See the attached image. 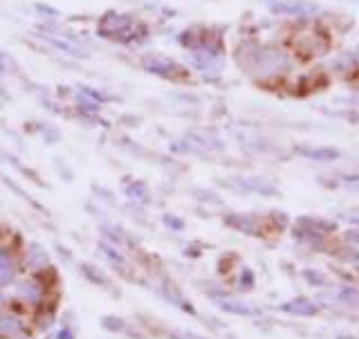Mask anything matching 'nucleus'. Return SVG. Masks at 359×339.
Here are the masks:
<instances>
[{
    "label": "nucleus",
    "mask_w": 359,
    "mask_h": 339,
    "mask_svg": "<svg viewBox=\"0 0 359 339\" xmlns=\"http://www.w3.org/2000/svg\"><path fill=\"white\" fill-rule=\"evenodd\" d=\"M247 70L258 79H272L290 70V58L278 47H256V54L249 56Z\"/></svg>",
    "instance_id": "obj_1"
},
{
    "label": "nucleus",
    "mask_w": 359,
    "mask_h": 339,
    "mask_svg": "<svg viewBox=\"0 0 359 339\" xmlns=\"http://www.w3.org/2000/svg\"><path fill=\"white\" fill-rule=\"evenodd\" d=\"M97 32H99V36L113 38V41H131V38H135L144 32V27L139 25L133 16L108 12L102 21H99Z\"/></svg>",
    "instance_id": "obj_2"
},
{
    "label": "nucleus",
    "mask_w": 359,
    "mask_h": 339,
    "mask_svg": "<svg viewBox=\"0 0 359 339\" xmlns=\"http://www.w3.org/2000/svg\"><path fill=\"white\" fill-rule=\"evenodd\" d=\"M144 70L146 72H151V74H157V77H164V79H184L186 77V70L175 63L173 58H168V56H162V54H148L144 56V61H142Z\"/></svg>",
    "instance_id": "obj_3"
},
{
    "label": "nucleus",
    "mask_w": 359,
    "mask_h": 339,
    "mask_svg": "<svg viewBox=\"0 0 359 339\" xmlns=\"http://www.w3.org/2000/svg\"><path fill=\"white\" fill-rule=\"evenodd\" d=\"M38 36H41L45 43L52 45L54 49H58V52H63L67 56H79V58H86L88 56L86 47L79 43V41H74L72 36L58 34V32H54V29H45V27L38 29Z\"/></svg>",
    "instance_id": "obj_4"
},
{
    "label": "nucleus",
    "mask_w": 359,
    "mask_h": 339,
    "mask_svg": "<svg viewBox=\"0 0 359 339\" xmlns=\"http://www.w3.org/2000/svg\"><path fill=\"white\" fill-rule=\"evenodd\" d=\"M269 9L274 14H281V16H296V18H305V16H312L319 12V7L310 0H269Z\"/></svg>",
    "instance_id": "obj_5"
},
{
    "label": "nucleus",
    "mask_w": 359,
    "mask_h": 339,
    "mask_svg": "<svg viewBox=\"0 0 359 339\" xmlns=\"http://www.w3.org/2000/svg\"><path fill=\"white\" fill-rule=\"evenodd\" d=\"M229 187L238 189V191H256L261 196H276L278 189L272 180H265V178H234Z\"/></svg>",
    "instance_id": "obj_6"
},
{
    "label": "nucleus",
    "mask_w": 359,
    "mask_h": 339,
    "mask_svg": "<svg viewBox=\"0 0 359 339\" xmlns=\"http://www.w3.org/2000/svg\"><path fill=\"white\" fill-rule=\"evenodd\" d=\"M225 223L229 227L238 229V232L243 234H249V236H263V229H261V223H258L256 216H245V214H232L225 218Z\"/></svg>",
    "instance_id": "obj_7"
},
{
    "label": "nucleus",
    "mask_w": 359,
    "mask_h": 339,
    "mask_svg": "<svg viewBox=\"0 0 359 339\" xmlns=\"http://www.w3.org/2000/svg\"><path fill=\"white\" fill-rule=\"evenodd\" d=\"M283 313H290V315H298V317H312L317 315V303L310 301V299H305V297H298V299H292V301H287L283 306H278Z\"/></svg>",
    "instance_id": "obj_8"
},
{
    "label": "nucleus",
    "mask_w": 359,
    "mask_h": 339,
    "mask_svg": "<svg viewBox=\"0 0 359 339\" xmlns=\"http://www.w3.org/2000/svg\"><path fill=\"white\" fill-rule=\"evenodd\" d=\"M16 276V267L7 249H0V285H9Z\"/></svg>",
    "instance_id": "obj_9"
},
{
    "label": "nucleus",
    "mask_w": 359,
    "mask_h": 339,
    "mask_svg": "<svg viewBox=\"0 0 359 339\" xmlns=\"http://www.w3.org/2000/svg\"><path fill=\"white\" fill-rule=\"evenodd\" d=\"M216 301H218V306L223 308V310H227V313H234V315H256L258 310L256 308H252V306H245V303H241V301H234V299H229V297H216Z\"/></svg>",
    "instance_id": "obj_10"
},
{
    "label": "nucleus",
    "mask_w": 359,
    "mask_h": 339,
    "mask_svg": "<svg viewBox=\"0 0 359 339\" xmlns=\"http://www.w3.org/2000/svg\"><path fill=\"white\" fill-rule=\"evenodd\" d=\"M23 331V324L12 315H0V337H14Z\"/></svg>",
    "instance_id": "obj_11"
},
{
    "label": "nucleus",
    "mask_w": 359,
    "mask_h": 339,
    "mask_svg": "<svg viewBox=\"0 0 359 339\" xmlns=\"http://www.w3.org/2000/svg\"><path fill=\"white\" fill-rule=\"evenodd\" d=\"M298 153L310 159H317V162H330V159L339 157V151H335V148H301Z\"/></svg>",
    "instance_id": "obj_12"
},
{
    "label": "nucleus",
    "mask_w": 359,
    "mask_h": 339,
    "mask_svg": "<svg viewBox=\"0 0 359 339\" xmlns=\"http://www.w3.org/2000/svg\"><path fill=\"white\" fill-rule=\"evenodd\" d=\"M47 254H45V249L41 245H32L29 247V252H27V265L29 267H34V270H41V267L47 265Z\"/></svg>",
    "instance_id": "obj_13"
},
{
    "label": "nucleus",
    "mask_w": 359,
    "mask_h": 339,
    "mask_svg": "<svg viewBox=\"0 0 359 339\" xmlns=\"http://www.w3.org/2000/svg\"><path fill=\"white\" fill-rule=\"evenodd\" d=\"M18 294H21L23 299H27V301L36 303L38 297H41V287H38L36 283H32V281H25V283H21V287H18Z\"/></svg>",
    "instance_id": "obj_14"
},
{
    "label": "nucleus",
    "mask_w": 359,
    "mask_h": 339,
    "mask_svg": "<svg viewBox=\"0 0 359 339\" xmlns=\"http://www.w3.org/2000/svg\"><path fill=\"white\" fill-rule=\"evenodd\" d=\"M126 194L133 198L137 203H148V189L142 182H133L126 187Z\"/></svg>",
    "instance_id": "obj_15"
},
{
    "label": "nucleus",
    "mask_w": 359,
    "mask_h": 339,
    "mask_svg": "<svg viewBox=\"0 0 359 339\" xmlns=\"http://www.w3.org/2000/svg\"><path fill=\"white\" fill-rule=\"evenodd\" d=\"M14 61H12V56L5 54V52H0V77H5L9 72H14Z\"/></svg>",
    "instance_id": "obj_16"
},
{
    "label": "nucleus",
    "mask_w": 359,
    "mask_h": 339,
    "mask_svg": "<svg viewBox=\"0 0 359 339\" xmlns=\"http://www.w3.org/2000/svg\"><path fill=\"white\" fill-rule=\"evenodd\" d=\"M241 281H243V287H245V290H249V287L254 285V274H252V270H245Z\"/></svg>",
    "instance_id": "obj_17"
},
{
    "label": "nucleus",
    "mask_w": 359,
    "mask_h": 339,
    "mask_svg": "<svg viewBox=\"0 0 359 339\" xmlns=\"http://www.w3.org/2000/svg\"><path fill=\"white\" fill-rule=\"evenodd\" d=\"M171 339H205V337H198V335H193V333H182V331H175V333L171 335Z\"/></svg>",
    "instance_id": "obj_18"
},
{
    "label": "nucleus",
    "mask_w": 359,
    "mask_h": 339,
    "mask_svg": "<svg viewBox=\"0 0 359 339\" xmlns=\"http://www.w3.org/2000/svg\"><path fill=\"white\" fill-rule=\"evenodd\" d=\"M305 276H308V278H310V281H312V283H324V281H326V278H324L321 274H317V276H314V274H312L310 270H308V272H305Z\"/></svg>",
    "instance_id": "obj_19"
},
{
    "label": "nucleus",
    "mask_w": 359,
    "mask_h": 339,
    "mask_svg": "<svg viewBox=\"0 0 359 339\" xmlns=\"http://www.w3.org/2000/svg\"><path fill=\"white\" fill-rule=\"evenodd\" d=\"M164 223H166V225H171V227H175V229L182 227V223H180V221H173L171 216H166V218H164Z\"/></svg>",
    "instance_id": "obj_20"
},
{
    "label": "nucleus",
    "mask_w": 359,
    "mask_h": 339,
    "mask_svg": "<svg viewBox=\"0 0 359 339\" xmlns=\"http://www.w3.org/2000/svg\"><path fill=\"white\" fill-rule=\"evenodd\" d=\"M58 339H72V333H67V331L58 333Z\"/></svg>",
    "instance_id": "obj_21"
}]
</instances>
